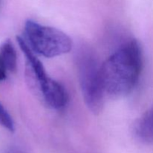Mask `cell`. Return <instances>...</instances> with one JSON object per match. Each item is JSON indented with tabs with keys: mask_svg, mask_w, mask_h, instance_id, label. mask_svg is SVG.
Returning a JSON list of instances; mask_svg holds the SVG:
<instances>
[{
	"mask_svg": "<svg viewBox=\"0 0 153 153\" xmlns=\"http://www.w3.org/2000/svg\"><path fill=\"white\" fill-rule=\"evenodd\" d=\"M43 101L53 109L60 110L64 108L68 101V95L64 87L54 79L48 78L37 85Z\"/></svg>",
	"mask_w": 153,
	"mask_h": 153,
	"instance_id": "obj_4",
	"label": "cell"
},
{
	"mask_svg": "<svg viewBox=\"0 0 153 153\" xmlns=\"http://www.w3.org/2000/svg\"><path fill=\"white\" fill-rule=\"evenodd\" d=\"M0 56L10 73H14L17 68V55L13 45L10 40H6L0 47Z\"/></svg>",
	"mask_w": 153,
	"mask_h": 153,
	"instance_id": "obj_6",
	"label": "cell"
},
{
	"mask_svg": "<svg viewBox=\"0 0 153 153\" xmlns=\"http://www.w3.org/2000/svg\"><path fill=\"white\" fill-rule=\"evenodd\" d=\"M7 153H22V152H20L19 150H18V149H10L9 151H7Z\"/></svg>",
	"mask_w": 153,
	"mask_h": 153,
	"instance_id": "obj_9",
	"label": "cell"
},
{
	"mask_svg": "<svg viewBox=\"0 0 153 153\" xmlns=\"http://www.w3.org/2000/svg\"><path fill=\"white\" fill-rule=\"evenodd\" d=\"M0 126L10 132L15 130L14 122L5 108L0 102Z\"/></svg>",
	"mask_w": 153,
	"mask_h": 153,
	"instance_id": "obj_7",
	"label": "cell"
},
{
	"mask_svg": "<svg viewBox=\"0 0 153 153\" xmlns=\"http://www.w3.org/2000/svg\"><path fill=\"white\" fill-rule=\"evenodd\" d=\"M137 138L146 143H153V108L146 111L134 126Z\"/></svg>",
	"mask_w": 153,
	"mask_h": 153,
	"instance_id": "obj_5",
	"label": "cell"
},
{
	"mask_svg": "<svg viewBox=\"0 0 153 153\" xmlns=\"http://www.w3.org/2000/svg\"><path fill=\"white\" fill-rule=\"evenodd\" d=\"M143 67V54L136 40L126 43L101 66V76L105 94L123 97L137 85Z\"/></svg>",
	"mask_w": 153,
	"mask_h": 153,
	"instance_id": "obj_1",
	"label": "cell"
},
{
	"mask_svg": "<svg viewBox=\"0 0 153 153\" xmlns=\"http://www.w3.org/2000/svg\"><path fill=\"white\" fill-rule=\"evenodd\" d=\"M78 73L82 95L87 107L94 114L102 111L105 94L101 76V67L88 52H82L77 58Z\"/></svg>",
	"mask_w": 153,
	"mask_h": 153,
	"instance_id": "obj_3",
	"label": "cell"
},
{
	"mask_svg": "<svg viewBox=\"0 0 153 153\" xmlns=\"http://www.w3.org/2000/svg\"><path fill=\"white\" fill-rule=\"evenodd\" d=\"M7 69L3 61L2 58L0 56V82H3L6 79L7 75Z\"/></svg>",
	"mask_w": 153,
	"mask_h": 153,
	"instance_id": "obj_8",
	"label": "cell"
},
{
	"mask_svg": "<svg viewBox=\"0 0 153 153\" xmlns=\"http://www.w3.org/2000/svg\"><path fill=\"white\" fill-rule=\"evenodd\" d=\"M24 34V40L31 50L46 58L68 53L73 47L72 40L65 33L32 20L26 21Z\"/></svg>",
	"mask_w": 153,
	"mask_h": 153,
	"instance_id": "obj_2",
	"label": "cell"
}]
</instances>
